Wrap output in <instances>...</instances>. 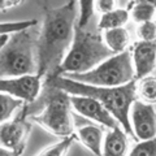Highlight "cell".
Listing matches in <instances>:
<instances>
[{
    "label": "cell",
    "instance_id": "5bb4252c",
    "mask_svg": "<svg viewBox=\"0 0 156 156\" xmlns=\"http://www.w3.org/2000/svg\"><path fill=\"white\" fill-rule=\"evenodd\" d=\"M103 39L107 47L115 53L128 51V47L130 44V35L125 27H116V29H109V30H104Z\"/></svg>",
    "mask_w": 156,
    "mask_h": 156
},
{
    "label": "cell",
    "instance_id": "52a82bcc",
    "mask_svg": "<svg viewBox=\"0 0 156 156\" xmlns=\"http://www.w3.org/2000/svg\"><path fill=\"white\" fill-rule=\"evenodd\" d=\"M27 105L20 111V113L13 120L2 122L0 126V142L2 147L13 150L21 154L26 147V140L31 130V124L27 120Z\"/></svg>",
    "mask_w": 156,
    "mask_h": 156
},
{
    "label": "cell",
    "instance_id": "ac0fdd59",
    "mask_svg": "<svg viewBox=\"0 0 156 156\" xmlns=\"http://www.w3.org/2000/svg\"><path fill=\"white\" fill-rule=\"evenodd\" d=\"M156 13V8L148 3H136L131 9V18L136 23H143L148 21H154V16Z\"/></svg>",
    "mask_w": 156,
    "mask_h": 156
},
{
    "label": "cell",
    "instance_id": "30bf717a",
    "mask_svg": "<svg viewBox=\"0 0 156 156\" xmlns=\"http://www.w3.org/2000/svg\"><path fill=\"white\" fill-rule=\"evenodd\" d=\"M130 124L134 138L148 140L156 136V111L152 104L136 99L130 109Z\"/></svg>",
    "mask_w": 156,
    "mask_h": 156
},
{
    "label": "cell",
    "instance_id": "6da1fadb",
    "mask_svg": "<svg viewBox=\"0 0 156 156\" xmlns=\"http://www.w3.org/2000/svg\"><path fill=\"white\" fill-rule=\"evenodd\" d=\"M44 21L38 35V72L43 78L55 76L73 43L78 22V2L68 0L65 5L51 8L42 0Z\"/></svg>",
    "mask_w": 156,
    "mask_h": 156
},
{
    "label": "cell",
    "instance_id": "d4e9b609",
    "mask_svg": "<svg viewBox=\"0 0 156 156\" xmlns=\"http://www.w3.org/2000/svg\"><path fill=\"white\" fill-rule=\"evenodd\" d=\"M23 2H25V0H2V3H0V9H2V12H5L7 9L17 7L20 4H22Z\"/></svg>",
    "mask_w": 156,
    "mask_h": 156
},
{
    "label": "cell",
    "instance_id": "9c48e42d",
    "mask_svg": "<svg viewBox=\"0 0 156 156\" xmlns=\"http://www.w3.org/2000/svg\"><path fill=\"white\" fill-rule=\"evenodd\" d=\"M70 101L73 109L83 119H89L92 122L99 124L107 129H115L117 126H121L119 121L115 119V116L99 100L94 99V98L70 95Z\"/></svg>",
    "mask_w": 156,
    "mask_h": 156
},
{
    "label": "cell",
    "instance_id": "ffe728a7",
    "mask_svg": "<svg viewBox=\"0 0 156 156\" xmlns=\"http://www.w3.org/2000/svg\"><path fill=\"white\" fill-rule=\"evenodd\" d=\"M78 2V22L80 27H86L94 16L95 0H77Z\"/></svg>",
    "mask_w": 156,
    "mask_h": 156
},
{
    "label": "cell",
    "instance_id": "7a4b0ae2",
    "mask_svg": "<svg viewBox=\"0 0 156 156\" xmlns=\"http://www.w3.org/2000/svg\"><path fill=\"white\" fill-rule=\"evenodd\" d=\"M44 86L60 89L70 95L90 96L99 100L115 116V119L119 121L121 128L128 133V135L134 136L130 124V109L138 95L135 81L117 87H100L82 83L64 76H51L46 78Z\"/></svg>",
    "mask_w": 156,
    "mask_h": 156
},
{
    "label": "cell",
    "instance_id": "ba28073f",
    "mask_svg": "<svg viewBox=\"0 0 156 156\" xmlns=\"http://www.w3.org/2000/svg\"><path fill=\"white\" fill-rule=\"evenodd\" d=\"M39 74H25L12 78H2L0 80V91L9 94L17 99L23 100L27 104H31L39 99L44 85Z\"/></svg>",
    "mask_w": 156,
    "mask_h": 156
},
{
    "label": "cell",
    "instance_id": "cb8c5ba5",
    "mask_svg": "<svg viewBox=\"0 0 156 156\" xmlns=\"http://www.w3.org/2000/svg\"><path fill=\"white\" fill-rule=\"evenodd\" d=\"M115 5H116L115 0H96V7L101 12V14L115 11L116 9Z\"/></svg>",
    "mask_w": 156,
    "mask_h": 156
},
{
    "label": "cell",
    "instance_id": "3957f363",
    "mask_svg": "<svg viewBox=\"0 0 156 156\" xmlns=\"http://www.w3.org/2000/svg\"><path fill=\"white\" fill-rule=\"evenodd\" d=\"M113 55L116 53L107 47L103 35L77 25L73 43L55 76L89 72Z\"/></svg>",
    "mask_w": 156,
    "mask_h": 156
},
{
    "label": "cell",
    "instance_id": "44dd1931",
    "mask_svg": "<svg viewBox=\"0 0 156 156\" xmlns=\"http://www.w3.org/2000/svg\"><path fill=\"white\" fill-rule=\"evenodd\" d=\"M38 25V20H26V21H13V22H3L2 23V34H17L21 31H26Z\"/></svg>",
    "mask_w": 156,
    "mask_h": 156
},
{
    "label": "cell",
    "instance_id": "277c9868",
    "mask_svg": "<svg viewBox=\"0 0 156 156\" xmlns=\"http://www.w3.org/2000/svg\"><path fill=\"white\" fill-rule=\"evenodd\" d=\"M38 35L29 29L12 34L8 43L0 48V78H12L38 72Z\"/></svg>",
    "mask_w": 156,
    "mask_h": 156
},
{
    "label": "cell",
    "instance_id": "8fae6325",
    "mask_svg": "<svg viewBox=\"0 0 156 156\" xmlns=\"http://www.w3.org/2000/svg\"><path fill=\"white\" fill-rule=\"evenodd\" d=\"M131 57L135 70V80L139 81L150 76L156 68V41L136 42L131 50Z\"/></svg>",
    "mask_w": 156,
    "mask_h": 156
},
{
    "label": "cell",
    "instance_id": "484cf974",
    "mask_svg": "<svg viewBox=\"0 0 156 156\" xmlns=\"http://www.w3.org/2000/svg\"><path fill=\"white\" fill-rule=\"evenodd\" d=\"M0 156H21V154H18V152H16V151H13V150L2 147L0 148Z\"/></svg>",
    "mask_w": 156,
    "mask_h": 156
},
{
    "label": "cell",
    "instance_id": "603a6c76",
    "mask_svg": "<svg viewBox=\"0 0 156 156\" xmlns=\"http://www.w3.org/2000/svg\"><path fill=\"white\" fill-rule=\"evenodd\" d=\"M136 33H138V37L140 41H144V42L156 41V22L148 21V22L139 23Z\"/></svg>",
    "mask_w": 156,
    "mask_h": 156
},
{
    "label": "cell",
    "instance_id": "d6986e66",
    "mask_svg": "<svg viewBox=\"0 0 156 156\" xmlns=\"http://www.w3.org/2000/svg\"><path fill=\"white\" fill-rule=\"evenodd\" d=\"M76 135L66 136V138H61V140H58L55 144L47 147L46 150H43L41 154L37 156H66L68 151L70 150L72 144L76 140Z\"/></svg>",
    "mask_w": 156,
    "mask_h": 156
},
{
    "label": "cell",
    "instance_id": "e0dca14e",
    "mask_svg": "<svg viewBox=\"0 0 156 156\" xmlns=\"http://www.w3.org/2000/svg\"><path fill=\"white\" fill-rule=\"evenodd\" d=\"M0 103H2V111H0V120H2V122L11 120V117L14 112L25 107L23 105V103H25L23 100L17 99V98L5 94V92H2V95H0Z\"/></svg>",
    "mask_w": 156,
    "mask_h": 156
},
{
    "label": "cell",
    "instance_id": "2e32d148",
    "mask_svg": "<svg viewBox=\"0 0 156 156\" xmlns=\"http://www.w3.org/2000/svg\"><path fill=\"white\" fill-rule=\"evenodd\" d=\"M136 94L140 100L148 104L156 103V76H147L136 83Z\"/></svg>",
    "mask_w": 156,
    "mask_h": 156
},
{
    "label": "cell",
    "instance_id": "9a60e30c",
    "mask_svg": "<svg viewBox=\"0 0 156 156\" xmlns=\"http://www.w3.org/2000/svg\"><path fill=\"white\" fill-rule=\"evenodd\" d=\"M129 11L128 9H115L112 12L101 14V17L98 22V29L99 30H109V29L122 27L129 21Z\"/></svg>",
    "mask_w": 156,
    "mask_h": 156
},
{
    "label": "cell",
    "instance_id": "8992f818",
    "mask_svg": "<svg viewBox=\"0 0 156 156\" xmlns=\"http://www.w3.org/2000/svg\"><path fill=\"white\" fill-rule=\"evenodd\" d=\"M61 76L82 82V83L100 87H117L129 83L131 81H136L133 57L129 50L111 56L89 72Z\"/></svg>",
    "mask_w": 156,
    "mask_h": 156
},
{
    "label": "cell",
    "instance_id": "4316f807",
    "mask_svg": "<svg viewBox=\"0 0 156 156\" xmlns=\"http://www.w3.org/2000/svg\"><path fill=\"white\" fill-rule=\"evenodd\" d=\"M130 2H131V3H135V0H130Z\"/></svg>",
    "mask_w": 156,
    "mask_h": 156
},
{
    "label": "cell",
    "instance_id": "7c38bea8",
    "mask_svg": "<svg viewBox=\"0 0 156 156\" xmlns=\"http://www.w3.org/2000/svg\"><path fill=\"white\" fill-rule=\"evenodd\" d=\"M104 136L105 134L103 131V126L94 124L81 125L76 130V138L95 156H101L103 154Z\"/></svg>",
    "mask_w": 156,
    "mask_h": 156
},
{
    "label": "cell",
    "instance_id": "7402d4cb",
    "mask_svg": "<svg viewBox=\"0 0 156 156\" xmlns=\"http://www.w3.org/2000/svg\"><path fill=\"white\" fill-rule=\"evenodd\" d=\"M129 156H156V136L148 140H139L130 150Z\"/></svg>",
    "mask_w": 156,
    "mask_h": 156
},
{
    "label": "cell",
    "instance_id": "5b68a950",
    "mask_svg": "<svg viewBox=\"0 0 156 156\" xmlns=\"http://www.w3.org/2000/svg\"><path fill=\"white\" fill-rule=\"evenodd\" d=\"M41 113L31 116L30 119L42 126L48 133L60 138L76 135L74 133V115L72 113L70 95L55 87L44 86L42 99Z\"/></svg>",
    "mask_w": 156,
    "mask_h": 156
},
{
    "label": "cell",
    "instance_id": "4fadbf2b",
    "mask_svg": "<svg viewBox=\"0 0 156 156\" xmlns=\"http://www.w3.org/2000/svg\"><path fill=\"white\" fill-rule=\"evenodd\" d=\"M129 152L128 133L121 126L107 131L101 156H129Z\"/></svg>",
    "mask_w": 156,
    "mask_h": 156
}]
</instances>
